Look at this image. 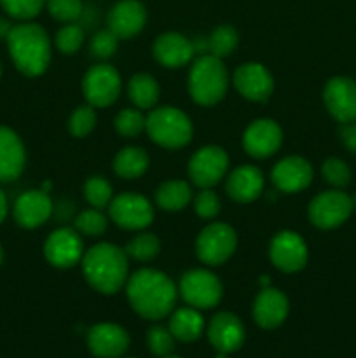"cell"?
<instances>
[{"instance_id":"obj_1","label":"cell","mask_w":356,"mask_h":358,"mask_svg":"<svg viewBox=\"0 0 356 358\" xmlns=\"http://www.w3.org/2000/svg\"><path fill=\"white\" fill-rule=\"evenodd\" d=\"M126 294L131 308L140 317L145 320H161L175 310L178 289L163 271L145 268L129 276Z\"/></svg>"},{"instance_id":"obj_2","label":"cell","mask_w":356,"mask_h":358,"mask_svg":"<svg viewBox=\"0 0 356 358\" xmlns=\"http://www.w3.org/2000/svg\"><path fill=\"white\" fill-rule=\"evenodd\" d=\"M128 254L114 243H98L84 252L80 261L84 278L96 292L112 296L126 287L129 275Z\"/></svg>"},{"instance_id":"obj_3","label":"cell","mask_w":356,"mask_h":358,"mask_svg":"<svg viewBox=\"0 0 356 358\" xmlns=\"http://www.w3.org/2000/svg\"><path fill=\"white\" fill-rule=\"evenodd\" d=\"M6 41L10 58L23 76L38 77L47 70L51 62V38L40 24H16L10 28Z\"/></svg>"},{"instance_id":"obj_4","label":"cell","mask_w":356,"mask_h":358,"mask_svg":"<svg viewBox=\"0 0 356 358\" xmlns=\"http://www.w3.org/2000/svg\"><path fill=\"white\" fill-rule=\"evenodd\" d=\"M229 87V73L220 58L202 55L192 63L188 72V94L192 100L205 107L216 105L223 100Z\"/></svg>"},{"instance_id":"obj_5","label":"cell","mask_w":356,"mask_h":358,"mask_svg":"<svg viewBox=\"0 0 356 358\" xmlns=\"http://www.w3.org/2000/svg\"><path fill=\"white\" fill-rule=\"evenodd\" d=\"M147 135L164 149H181L192 140V122L185 112L177 107H157L147 115Z\"/></svg>"},{"instance_id":"obj_6","label":"cell","mask_w":356,"mask_h":358,"mask_svg":"<svg viewBox=\"0 0 356 358\" xmlns=\"http://www.w3.org/2000/svg\"><path fill=\"white\" fill-rule=\"evenodd\" d=\"M178 292L188 306L195 310H212L222 301V282L208 269H191L178 285Z\"/></svg>"},{"instance_id":"obj_7","label":"cell","mask_w":356,"mask_h":358,"mask_svg":"<svg viewBox=\"0 0 356 358\" xmlns=\"http://www.w3.org/2000/svg\"><path fill=\"white\" fill-rule=\"evenodd\" d=\"M237 247V234L230 226L213 222L199 233L195 254L199 261L208 266H220L229 261Z\"/></svg>"},{"instance_id":"obj_8","label":"cell","mask_w":356,"mask_h":358,"mask_svg":"<svg viewBox=\"0 0 356 358\" xmlns=\"http://www.w3.org/2000/svg\"><path fill=\"white\" fill-rule=\"evenodd\" d=\"M122 80L112 65H94L82 79V93L87 105L94 108H105L115 103L121 94Z\"/></svg>"},{"instance_id":"obj_9","label":"cell","mask_w":356,"mask_h":358,"mask_svg":"<svg viewBox=\"0 0 356 358\" xmlns=\"http://www.w3.org/2000/svg\"><path fill=\"white\" fill-rule=\"evenodd\" d=\"M351 213V196L342 192L341 189L325 191L314 196L313 201L309 203V208H307L311 224L316 226L318 229H335V227L342 226Z\"/></svg>"},{"instance_id":"obj_10","label":"cell","mask_w":356,"mask_h":358,"mask_svg":"<svg viewBox=\"0 0 356 358\" xmlns=\"http://www.w3.org/2000/svg\"><path fill=\"white\" fill-rule=\"evenodd\" d=\"M108 215L115 226L128 231L145 229L154 220V206L149 199L136 192H122L112 198Z\"/></svg>"},{"instance_id":"obj_11","label":"cell","mask_w":356,"mask_h":358,"mask_svg":"<svg viewBox=\"0 0 356 358\" xmlns=\"http://www.w3.org/2000/svg\"><path fill=\"white\" fill-rule=\"evenodd\" d=\"M229 170V156L222 147L206 145L195 150L188 161V178L201 189H212L225 177Z\"/></svg>"},{"instance_id":"obj_12","label":"cell","mask_w":356,"mask_h":358,"mask_svg":"<svg viewBox=\"0 0 356 358\" xmlns=\"http://www.w3.org/2000/svg\"><path fill=\"white\" fill-rule=\"evenodd\" d=\"M45 261L58 269H70L84 257V243L80 234L70 227L56 229L44 243Z\"/></svg>"},{"instance_id":"obj_13","label":"cell","mask_w":356,"mask_h":358,"mask_svg":"<svg viewBox=\"0 0 356 358\" xmlns=\"http://www.w3.org/2000/svg\"><path fill=\"white\" fill-rule=\"evenodd\" d=\"M271 262L283 273H297L307 264V245L295 231H281L269 245Z\"/></svg>"},{"instance_id":"obj_14","label":"cell","mask_w":356,"mask_h":358,"mask_svg":"<svg viewBox=\"0 0 356 358\" xmlns=\"http://www.w3.org/2000/svg\"><path fill=\"white\" fill-rule=\"evenodd\" d=\"M323 101L335 121L342 124L356 121V83L349 77H332L325 84Z\"/></svg>"},{"instance_id":"obj_15","label":"cell","mask_w":356,"mask_h":358,"mask_svg":"<svg viewBox=\"0 0 356 358\" xmlns=\"http://www.w3.org/2000/svg\"><path fill=\"white\" fill-rule=\"evenodd\" d=\"M283 131L272 119H257L243 133V149L255 159H265L279 150Z\"/></svg>"},{"instance_id":"obj_16","label":"cell","mask_w":356,"mask_h":358,"mask_svg":"<svg viewBox=\"0 0 356 358\" xmlns=\"http://www.w3.org/2000/svg\"><path fill=\"white\" fill-rule=\"evenodd\" d=\"M234 86L237 93L250 101H265L274 90V79L262 63H243L234 72Z\"/></svg>"},{"instance_id":"obj_17","label":"cell","mask_w":356,"mask_h":358,"mask_svg":"<svg viewBox=\"0 0 356 358\" xmlns=\"http://www.w3.org/2000/svg\"><path fill=\"white\" fill-rule=\"evenodd\" d=\"M87 346L94 357L121 358L129 348V334L117 324H96L87 332Z\"/></svg>"},{"instance_id":"obj_18","label":"cell","mask_w":356,"mask_h":358,"mask_svg":"<svg viewBox=\"0 0 356 358\" xmlns=\"http://www.w3.org/2000/svg\"><path fill=\"white\" fill-rule=\"evenodd\" d=\"M206 334H208L213 348L218 353H227V355L237 352L243 346L244 338H246L243 322L236 315L227 313V311L215 315L209 320Z\"/></svg>"},{"instance_id":"obj_19","label":"cell","mask_w":356,"mask_h":358,"mask_svg":"<svg viewBox=\"0 0 356 358\" xmlns=\"http://www.w3.org/2000/svg\"><path fill=\"white\" fill-rule=\"evenodd\" d=\"M313 175L314 171L311 163L300 156H288L278 161L271 171L272 184L281 192H290V194L309 187Z\"/></svg>"},{"instance_id":"obj_20","label":"cell","mask_w":356,"mask_h":358,"mask_svg":"<svg viewBox=\"0 0 356 358\" xmlns=\"http://www.w3.org/2000/svg\"><path fill=\"white\" fill-rule=\"evenodd\" d=\"M147 9L140 0H119L108 13V30L121 38H131L143 30Z\"/></svg>"},{"instance_id":"obj_21","label":"cell","mask_w":356,"mask_h":358,"mask_svg":"<svg viewBox=\"0 0 356 358\" xmlns=\"http://www.w3.org/2000/svg\"><path fill=\"white\" fill-rule=\"evenodd\" d=\"M14 220L24 229H35L49 220L52 213V201L42 189L21 194L14 203Z\"/></svg>"},{"instance_id":"obj_22","label":"cell","mask_w":356,"mask_h":358,"mask_svg":"<svg viewBox=\"0 0 356 358\" xmlns=\"http://www.w3.org/2000/svg\"><path fill=\"white\" fill-rule=\"evenodd\" d=\"M290 311L288 297L278 289H262L253 303V318L258 327L271 329L279 327L286 320Z\"/></svg>"},{"instance_id":"obj_23","label":"cell","mask_w":356,"mask_h":358,"mask_svg":"<svg viewBox=\"0 0 356 358\" xmlns=\"http://www.w3.org/2000/svg\"><path fill=\"white\" fill-rule=\"evenodd\" d=\"M152 52L154 58L166 69H178V66L187 65L195 55L192 41L177 31L159 35L154 42Z\"/></svg>"},{"instance_id":"obj_24","label":"cell","mask_w":356,"mask_h":358,"mask_svg":"<svg viewBox=\"0 0 356 358\" xmlns=\"http://www.w3.org/2000/svg\"><path fill=\"white\" fill-rule=\"evenodd\" d=\"M24 163L27 152L17 133L0 126V184L16 180L23 173Z\"/></svg>"},{"instance_id":"obj_25","label":"cell","mask_w":356,"mask_h":358,"mask_svg":"<svg viewBox=\"0 0 356 358\" xmlns=\"http://www.w3.org/2000/svg\"><path fill=\"white\" fill-rule=\"evenodd\" d=\"M227 194L237 203H251L264 191V173L257 166L243 164L227 178Z\"/></svg>"},{"instance_id":"obj_26","label":"cell","mask_w":356,"mask_h":358,"mask_svg":"<svg viewBox=\"0 0 356 358\" xmlns=\"http://www.w3.org/2000/svg\"><path fill=\"white\" fill-rule=\"evenodd\" d=\"M168 329L177 341L192 343L201 338L202 332H205V318L199 313V310L192 306L178 308V310L171 311Z\"/></svg>"},{"instance_id":"obj_27","label":"cell","mask_w":356,"mask_h":358,"mask_svg":"<svg viewBox=\"0 0 356 358\" xmlns=\"http://www.w3.org/2000/svg\"><path fill=\"white\" fill-rule=\"evenodd\" d=\"M149 154L142 147H124L119 150L114 159V171L121 178L135 180L140 178L149 168Z\"/></svg>"},{"instance_id":"obj_28","label":"cell","mask_w":356,"mask_h":358,"mask_svg":"<svg viewBox=\"0 0 356 358\" xmlns=\"http://www.w3.org/2000/svg\"><path fill=\"white\" fill-rule=\"evenodd\" d=\"M159 84L149 73H136L128 83V96L136 108L147 110L154 108L159 101Z\"/></svg>"},{"instance_id":"obj_29","label":"cell","mask_w":356,"mask_h":358,"mask_svg":"<svg viewBox=\"0 0 356 358\" xmlns=\"http://www.w3.org/2000/svg\"><path fill=\"white\" fill-rule=\"evenodd\" d=\"M192 201L191 185L185 180H168L156 191V203L166 212H180Z\"/></svg>"},{"instance_id":"obj_30","label":"cell","mask_w":356,"mask_h":358,"mask_svg":"<svg viewBox=\"0 0 356 358\" xmlns=\"http://www.w3.org/2000/svg\"><path fill=\"white\" fill-rule=\"evenodd\" d=\"M206 41H208V55L223 59L229 55H232L234 49L237 48L239 35H237V31L232 27L222 24V27H216Z\"/></svg>"},{"instance_id":"obj_31","label":"cell","mask_w":356,"mask_h":358,"mask_svg":"<svg viewBox=\"0 0 356 358\" xmlns=\"http://www.w3.org/2000/svg\"><path fill=\"white\" fill-rule=\"evenodd\" d=\"M124 250L126 254H128V257L135 259V261H152V259H156V255L159 254L161 250L159 238H157L156 234L142 233L138 234V236L133 238V240L126 245Z\"/></svg>"},{"instance_id":"obj_32","label":"cell","mask_w":356,"mask_h":358,"mask_svg":"<svg viewBox=\"0 0 356 358\" xmlns=\"http://www.w3.org/2000/svg\"><path fill=\"white\" fill-rule=\"evenodd\" d=\"M115 129L124 138H136L147 128V117L140 108H124L117 114L114 121Z\"/></svg>"},{"instance_id":"obj_33","label":"cell","mask_w":356,"mask_h":358,"mask_svg":"<svg viewBox=\"0 0 356 358\" xmlns=\"http://www.w3.org/2000/svg\"><path fill=\"white\" fill-rule=\"evenodd\" d=\"M108 219L101 213V210L98 208H89L84 210L82 213H79L75 219V231L84 236H101V234L107 231Z\"/></svg>"},{"instance_id":"obj_34","label":"cell","mask_w":356,"mask_h":358,"mask_svg":"<svg viewBox=\"0 0 356 358\" xmlns=\"http://www.w3.org/2000/svg\"><path fill=\"white\" fill-rule=\"evenodd\" d=\"M84 196L93 208L103 210L112 201V185L103 177H89L84 184Z\"/></svg>"},{"instance_id":"obj_35","label":"cell","mask_w":356,"mask_h":358,"mask_svg":"<svg viewBox=\"0 0 356 358\" xmlns=\"http://www.w3.org/2000/svg\"><path fill=\"white\" fill-rule=\"evenodd\" d=\"M175 336L171 334L170 329L163 327V325H154L147 332V346H149L150 352L156 357H168L173 353L175 350Z\"/></svg>"},{"instance_id":"obj_36","label":"cell","mask_w":356,"mask_h":358,"mask_svg":"<svg viewBox=\"0 0 356 358\" xmlns=\"http://www.w3.org/2000/svg\"><path fill=\"white\" fill-rule=\"evenodd\" d=\"M96 126V112L91 105H82L72 112L68 119V129L75 138H84Z\"/></svg>"},{"instance_id":"obj_37","label":"cell","mask_w":356,"mask_h":358,"mask_svg":"<svg viewBox=\"0 0 356 358\" xmlns=\"http://www.w3.org/2000/svg\"><path fill=\"white\" fill-rule=\"evenodd\" d=\"M84 42V30L75 23H66L59 28L54 37V44L63 55H75Z\"/></svg>"},{"instance_id":"obj_38","label":"cell","mask_w":356,"mask_h":358,"mask_svg":"<svg viewBox=\"0 0 356 358\" xmlns=\"http://www.w3.org/2000/svg\"><path fill=\"white\" fill-rule=\"evenodd\" d=\"M0 6L10 17L28 21L38 16V13L44 9L45 0H0Z\"/></svg>"},{"instance_id":"obj_39","label":"cell","mask_w":356,"mask_h":358,"mask_svg":"<svg viewBox=\"0 0 356 358\" xmlns=\"http://www.w3.org/2000/svg\"><path fill=\"white\" fill-rule=\"evenodd\" d=\"M323 178L335 189H342L351 182V170L348 164L339 157H328L321 166Z\"/></svg>"},{"instance_id":"obj_40","label":"cell","mask_w":356,"mask_h":358,"mask_svg":"<svg viewBox=\"0 0 356 358\" xmlns=\"http://www.w3.org/2000/svg\"><path fill=\"white\" fill-rule=\"evenodd\" d=\"M49 14L63 23H73L82 14V0H45Z\"/></svg>"},{"instance_id":"obj_41","label":"cell","mask_w":356,"mask_h":358,"mask_svg":"<svg viewBox=\"0 0 356 358\" xmlns=\"http://www.w3.org/2000/svg\"><path fill=\"white\" fill-rule=\"evenodd\" d=\"M117 48H119V37L114 34V31L108 30V28L107 30L98 31L96 35H93L89 44V49L91 52H93V56H96V58L100 59H107L110 58V56H114L115 51H117Z\"/></svg>"},{"instance_id":"obj_42","label":"cell","mask_w":356,"mask_h":358,"mask_svg":"<svg viewBox=\"0 0 356 358\" xmlns=\"http://www.w3.org/2000/svg\"><path fill=\"white\" fill-rule=\"evenodd\" d=\"M220 208H222L220 206V198L212 189H201V192L194 198V210L201 219H215L220 213Z\"/></svg>"},{"instance_id":"obj_43","label":"cell","mask_w":356,"mask_h":358,"mask_svg":"<svg viewBox=\"0 0 356 358\" xmlns=\"http://www.w3.org/2000/svg\"><path fill=\"white\" fill-rule=\"evenodd\" d=\"M341 140L351 152L356 154V121L342 124Z\"/></svg>"},{"instance_id":"obj_44","label":"cell","mask_w":356,"mask_h":358,"mask_svg":"<svg viewBox=\"0 0 356 358\" xmlns=\"http://www.w3.org/2000/svg\"><path fill=\"white\" fill-rule=\"evenodd\" d=\"M7 210H9V205H7V198L2 191H0V224L6 220Z\"/></svg>"},{"instance_id":"obj_45","label":"cell","mask_w":356,"mask_h":358,"mask_svg":"<svg viewBox=\"0 0 356 358\" xmlns=\"http://www.w3.org/2000/svg\"><path fill=\"white\" fill-rule=\"evenodd\" d=\"M10 28H13V27H10L9 21L0 20V38H7V35H9Z\"/></svg>"},{"instance_id":"obj_46","label":"cell","mask_w":356,"mask_h":358,"mask_svg":"<svg viewBox=\"0 0 356 358\" xmlns=\"http://www.w3.org/2000/svg\"><path fill=\"white\" fill-rule=\"evenodd\" d=\"M351 201H353V210H356V192H355V196L351 198Z\"/></svg>"},{"instance_id":"obj_47","label":"cell","mask_w":356,"mask_h":358,"mask_svg":"<svg viewBox=\"0 0 356 358\" xmlns=\"http://www.w3.org/2000/svg\"><path fill=\"white\" fill-rule=\"evenodd\" d=\"M2 262H3V250L2 247H0V266H2Z\"/></svg>"},{"instance_id":"obj_48","label":"cell","mask_w":356,"mask_h":358,"mask_svg":"<svg viewBox=\"0 0 356 358\" xmlns=\"http://www.w3.org/2000/svg\"><path fill=\"white\" fill-rule=\"evenodd\" d=\"M216 358H227V353H218V352H216Z\"/></svg>"},{"instance_id":"obj_49","label":"cell","mask_w":356,"mask_h":358,"mask_svg":"<svg viewBox=\"0 0 356 358\" xmlns=\"http://www.w3.org/2000/svg\"><path fill=\"white\" fill-rule=\"evenodd\" d=\"M164 358H180V357H175V355H168V357H164Z\"/></svg>"},{"instance_id":"obj_50","label":"cell","mask_w":356,"mask_h":358,"mask_svg":"<svg viewBox=\"0 0 356 358\" xmlns=\"http://www.w3.org/2000/svg\"><path fill=\"white\" fill-rule=\"evenodd\" d=\"M0 76H2V65H0Z\"/></svg>"}]
</instances>
